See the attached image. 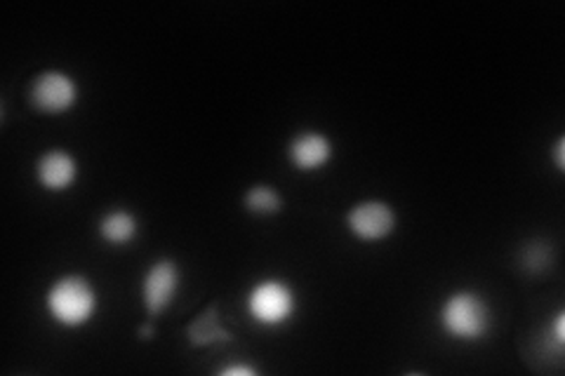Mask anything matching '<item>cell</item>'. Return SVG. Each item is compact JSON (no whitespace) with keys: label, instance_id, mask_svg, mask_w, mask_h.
Masks as SVG:
<instances>
[{"label":"cell","instance_id":"3957f363","mask_svg":"<svg viewBox=\"0 0 565 376\" xmlns=\"http://www.w3.org/2000/svg\"><path fill=\"white\" fill-rule=\"evenodd\" d=\"M246 306L252 321L260 327L276 329L292 321L297 311V297L286 280L264 278L250 287Z\"/></svg>","mask_w":565,"mask_h":376},{"label":"cell","instance_id":"7a4b0ae2","mask_svg":"<svg viewBox=\"0 0 565 376\" xmlns=\"http://www.w3.org/2000/svg\"><path fill=\"white\" fill-rule=\"evenodd\" d=\"M46 306L56 325L66 329H78L88 325L97 315L99 294L88 278L71 273V276L52 283L46 297Z\"/></svg>","mask_w":565,"mask_h":376},{"label":"cell","instance_id":"30bf717a","mask_svg":"<svg viewBox=\"0 0 565 376\" xmlns=\"http://www.w3.org/2000/svg\"><path fill=\"white\" fill-rule=\"evenodd\" d=\"M137 216L125 210H113L102 216L99 222V236H102L109 245H127L137 238Z\"/></svg>","mask_w":565,"mask_h":376},{"label":"cell","instance_id":"277c9868","mask_svg":"<svg viewBox=\"0 0 565 376\" xmlns=\"http://www.w3.org/2000/svg\"><path fill=\"white\" fill-rule=\"evenodd\" d=\"M78 83L64 71H46L32 85V104L46 115H62L76 106Z\"/></svg>","mask_w":565,"mask_h":376},{"label":"cell","instance_id":"5b68a950","mask_svg":"<svg viewBox=\"0 0 565 376\" xmlns=\"http://www.w3.org/2000/svg\"><path fill=\"white\" fill-rule=\"evenodd\" d=\"M347 226L359 240H385L395 228V212L381 200H365L349 210Z\"/></svg>","mask_w":565,"mask_h":376},{"label":"cell","instance_id":"52a82bcc","mask_svg":"<svg viewBox=\"0 0 565 376\" xmlns=\"http://www.w3.org/2000/svg\"><path fill=\"white\" fill-rule=\"evenodd\" d=\"M36 179L50 193L68 191L78 179L76 158L62 149H52L48 153H42L36 163Z\"/></svg>","mask_w":565,"mask_h":376},{"label":"cell","instance_id":"8992f818","mask_svg":"<svg viewBox=\"0 0 565 376\" xmlns=\"http://www.w3.org/2000/svg\"><path fill=\"white\" fill-rule=\"evenodd\" d=\"M179 289V268L173 259H159L141 283V299L149 315H161L173 306Z\"/></svg>","mask_w":565,"mask_h":376},{"label":"cell","instance_id":"5bb4252c","mask_svg":"<svg viewBox=\"0 0 565 376\" xmlns=\"http://www.w3.org/2000/svg\"><path fill=\"white\" fill-rule=\"evenodd\" d=\"M139 335H141V337H145V339L153 337V327H151V325H145V327H141V329H139Z\"/></svg>","mask_w":565,"mask_h":376},{"label":"cell","instance_id":"7c38bea8","mask_svg":"<svg viewBox=\"0 0 565 376\" xmlns=\"http://www.w3.org/2000/svg\"><path fill=\"white\" fill-rule=\"evenodd\" d=\"M219 374H224V376H254L258 372H254L248 365H231V367H224Z\"/></svg>","mask_w":565,"mask_h":376},{"label":"cell","instance_id":"6da1fadb","mask_svg":"<svg viewBox=\"0 0 565 376\" xmlns=\"http://www.w3.org/2000/svg\"><path fill=\"white\" fill-rule=\"evenodd\" d=\"M438 323L450 339L462 343H476L486 339L492 329L490 303L472 289H460L450 294L438 311Z\"/></svg>","mask_w":565,"mask_h":376},{"label":"cell","instance_id":"8fae6325","mask_svg":"<svg viewBox=\"0 0 565 376\" xmlns=\"http://www.w3.org/2000/svg\"><path fill=\"white\" fill-rule=\"evenodd\" d=\"M246 210L260 216L276 214L282 210V198L274 191L272 186H252L243 198Z\"/></svg>","mask_w":565,"mask_h":376},{"label":"cell","instance_id":"ba28073f","mask_svg":"<svg viewBox=\"0 0 565 376\" xmlns=\"http://www.w3.org/2000/svg\"><path fill=\"white\" fill-rule=\"evenodd\" d=\"M288 158L294 170L300 172H316L330 163L332 158V143L323 133H300L292 137L288 147Z\"/></svg>","mask_w":565,"mask_h":376},{"label":"cell","instance_id":"9c48e42d","mask_svg":"<svg viewBox=\"0 0 565 376\" xmlns=\"http://www.w3.org/2000/svg\"><path fill=\"white\" fill-rule=\"evenodd\" d=\"M187 337H189V343L196 346V349H201V346L231 341V335L219 323L217 306H210L208 311L198 315L196 321L187 327Z\"/></svg>","mask_w":565,"mask_h":376},{"label":"cell","instance_id":"4fadbf2b","mask_svg":"<svg viewBox=\"0 0 565 376\" xmlns=\"http://www.w3.org/2000/svg\"><path fill=\"white\" fill-rule=\"evenodd\" d=\"M565 139L561 137L558 141H556V147H554V161H556V167H558V172H563V167H565Z\"/></svg>","mask_w":565,"mask_h":376}]
</instances>
